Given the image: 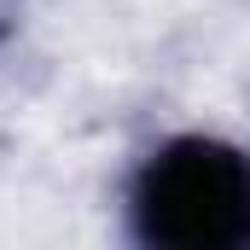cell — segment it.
Returning <instances> with one entry per match:
<instances>
[{"instance_id": "1", "label": "cell", "mask_w": 250, "mask_h": 250, "mask_svg": "<svg viewBox=\"0 0 250 250\" xmlns=\"http://www.w3.org/2000/svg\"><path fill=\"white\" fill-rule=\"evenodd\" d=\"M128 221L151 250H245L250 157L209 134L163 140L128 187Z\"/></svg>"}]
</instances>
